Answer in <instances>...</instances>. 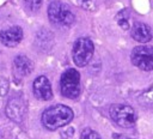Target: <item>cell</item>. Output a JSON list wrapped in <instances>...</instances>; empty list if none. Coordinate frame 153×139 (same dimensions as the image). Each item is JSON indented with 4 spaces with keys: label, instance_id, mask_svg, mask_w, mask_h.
<instances>
[{
    "label": "cell",
    "instance_id": "obj_1",
    "mask_svg": "<svg viewBox=\"0 0 153 139\" xmlns=\"http://www.w3.org/2000/svg\"><path fill=\"white\" fill-rule=\"evenodd\" d=\"M73 110L63 104L51 105L42 114V123L45 128L55 131L60 127L68 125L73 120Z\"/></svg>",
    "mask_w": 153,
    "mask_h": 139
},
{
    "label": "cell",
    "instance_id": "obj_2",
    "mask_svg": "<svg viewBox=\"0 0 153 139\" xmlns=\"http://www.w3.org/2000/svg\"><path fill=\"white\" fill-rule=\"evenodd\" d=\"M48 18L53 24L59 26H71L75 20L69 7L60 0H54L49 4Z\"/></svg>",
    "mask_w": 153,
    "mask_h": 139
},
{
    "label": "cell",
    "instance_id": "obj_3",
    "mask_svg": "<svg viewBox=\"0 0 153 139\" xmlns=\"http://www.w3.org/2000/svg\"><path fill=\"white\" fill-rule=\"evenodd\" d=\"M109 113L114 122L123 128L133 127L137 120V115L134 108L127 104H112Z\"/></svg>",
    "mask_w": 153,
    "mask_h": 139
},
{
    "label": "cell",
    "instance_id": "obj_4",
    "mask_svg": "<svg viewBox=\"0 0 153 139\" xmlns=\"http://www.w3.org/2000/svg\"><path fill=\"white\" fill-rule=\"evenodd\" d=\"M61 92L65 97L75 99L80 95V74L74 68L66 70L60 79Z\"/></svg>",
    "mask_w": 153,
    "mask_h": 139
},
{
    "label": "cell",
    "instance_id": "obj_5",
    "mask_svg": "<svg viewBox=\"0 0 153 139\" xmlns=\"http://www.w3.org/2000/svg\"><path fill=\"white\" fill-rule=\"evenodd\" d=\"M94 46L93 42L87 37H80L73 46V61L76 66H86L93 56Z\"/></svg>",
    "mask_w": 153,
    "mask_h": 139
},
{
    "label": "cell",
    "instance_id": "obj_6",
    "mask_svg": "<svg viewBox=\"0 0 153 139\" xmlns=\"http://www.w3.org/2000/svg\"><path fill=\"white\" fill-rule=\"evenodd\" d=\"M130 60L134 66L142 71L153 70V47L142 44L137 46L131 50Z\"/></svg>",
    "mask_w": 153,
    "mask_h": 139
},
{
    "label": "cell",
    "instance_id": "obj_7",
    "mask_svg": "<svg viewBox=\"0 0 153 139\" xmlns=\"http://www.w3.org/2000/svg\"><path fill=\"white\" fill-rule=\"evenodd\" d=\"M25 114H26V103L24 98L20 96H13L6 104V115L11 120L16 122H20L23 121Z\"/></svg>",
    "mask_w": 153,
    "mask_h": 139
},
{
    "label": "cell",
    "instance_id": "obj_8",
    "mask_svg": "<svg viewBox=\"0 0 153 139\" xmlns=\"http://www.w3.org/2000/svg\"><path fill=\"white\" fill-rule=\"evenodd\" d=\"M33 93L38 99L42 101H48L53 97V91H51V84L49 79L44 75H39L33 81Z\"/></svg>",
    "mask_w": 153,
    "mask_h": 139
},
{
    "label": "cell",
    "instance_id": "obj_9",
    "mask_svg": "<svg viewBox=\"0 0 153 139\" xmlns=\"http://www.w3.org/2000/svg\"><path fill=\"white\" fill-rule=\"evenodd\" d=\"M23 40V30L20 26H11L0 32V41L6 47H16Z\"/></svg>",
    "mask_w": 153,
    "mask_h": 139
},
{
    "label": "cell",
    "instance_id": "obj_10",
    "mask_svg": "<svg viewBox=\"0 0 153 139\" xmlns=\"http://www.w3.org/2000/svg\"><path fill=\"white\" fill-rule=\"evenodd\" d=\"M13 67H14V74L19 78L26 77L30 74L33 70V64L32 61L25 56V55H17L13 61Z\"/></svg>",
    "mask_w": 153,
    "mask_h": 139
},
{
    "label": "cell",
    "instance_id": "obj_11",
    "mask_svg": "<svg viewBox=\"0 0 153 139\" xmlns=\"http://www.w3.org/2000/svg\"><path fill=\"white\" fill-rule=\"evenodd\" d=\"M131 37L140 43H147L152 40V30L151 28L141 22L134 23V25L131 26Z\"/></svg>",
    "mask_w": 153,
    "mask_h": 139
},
{
    "label": "cell",
    "instance_id": "obj_12",
    "mask_svg": "<svg viewBox=\"0 0 153 139\" xmlns=\"http://www.w3.org/2000/svg\"><path fill=\"white\" fill-rule=\"evenodd\" d=\"M139 101L145 107H153V85L140 95Z\"/></svg>",
    "mask_w": 153,
    "mask_h": 139
},
{
    "label": "cell",
    "instance_id": "obj_13",
    "mask_svg": "<svg viewBox=\"0 0 153 139\" xmlns=\"http://www.w3.org/2000/svg\"><path fill=\"white\" fill-rule=\"evenodd\" d=\"M23 1H24V5H25V8L29 12L36 13L41 8V5H42L43 0H23Z\"/></svg>",
    "mask_w": 153,
    "mask_h": 139
},
{
    "label": "cell",
    "instance_id": "obj_14",
    "mask_svg": "<svg viewBox=\"0 0 153 139\" xmlns=\"http://www.w3.org/2000/svg\"><path fill=\"white\" fill-rule=\"evenodd\" d=\"M73 4H75L76 6L87 10V11H94L96 10V5L92 0H72Z\"/></svg>",
    "mask_w": 153,
    "mask_h": 139
},
{
    "label": "cell",
    "instance_id": "obj_15",
    "mask_svg": "<svg viewBox=\"0 0 153 139\" xmlns=\"http://www.w3.org/2000/svg\"><path fill=\"white\" fill-rule=\"evenodd\" d=\"M80 139H102V138H100V135H99L97 132H94L93 129H91V128H85V129H82V132H81V134H80Z\"/></svg>",
    "mask_w": 153,
    "mask_h": 139
},
{
    "label": "cell",
    "instance_id": "obj_16",
    "mask_svg": "<svg viewBox=\"0 0 153 139\" xmlns=\"http://www.w3.org/2000/svg\"><path fill=\"white\" fill-rule=\"evenodd\" d=\"M120 16H118V24H120V26L122 28V29H124V30H128L129 29V20H128V17L127 16H123V12H121V13H118Z\"/></svg>",
    "mask_w": 153,
    "mask_h": 139
},
{
    "label": "cell",
    "instance_id": "obj_17",
    "mask_svg": "<svg viewBox=\"0 0 153 139\" xmlns=\"http://www.w3.org/2000/svg\"><path fill=\"white\" fill-rule=\"evenodd\" d=\"M8 91V81L5 78L0 79V96H5Z\"/></svg>",
    "mask_w": 153,
    "mask_h": 139
}]
</instances>
